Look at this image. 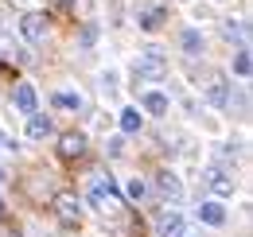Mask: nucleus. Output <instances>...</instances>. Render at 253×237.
<instances>
[{"mask_svg": "<svg viewBox=\"0 0 253 237\" xmlns=\"http://www.w3.org/2000/svg\"><path fill=\"white\" fill-rule=\"evenodd\" d=\"M90 202H94L101 214H121V198H117V187L113 179H94V191H90Z\"/></svg>", "mask_w": 253, "mask_h": 237, "instance_id": "nucleus-1", "label": "nucleus"}, {"mask_svg": "<svg viewBox=\"0 0 253 237\" xmlns=\"http://www.w3.org/2000/svg\"><path fill=\"white\" fill-rule=\"evenodd\" d=\"M51 206H55V214H59L63 226H78V222H82V202H78V195H70V191H59V195L51 198Z\"/></svg>", "mask_w": 253, "mask_h": 237, "instance_id": "nucleus-2", "label": "nucleus"}, {"mask_svg": "<svg viewBox=\"0 0 253 237\" xmlns=\"http://www.w3.org/2000/svg\"><path fill=\"white\" fill-rule=\"evenodd\" d=\"M136 70H140V78L160 82V78L168 74V59H164V51H144V55L136 59Z\"/></svg>", "mask_w": 253, "mask_h": 237, "instance_id": "nucleus-3", "label": "nucleus"}, {"mask_svg": "<svg viewBox=\"0 0 253 237\" xmlns=\"http://www.w3.org/2000/svg\"><path fill=\"white\" fill-rule=\"evenodd\" d=\"M187 230H183V214L179 210H164L156 218V237H183Z\"/></svg>", "mask_w": 253, "mask_h": 237, "instance_id": "nucleus-4", "label": "nucleus"}, {"mask_svg": "<svg viewBox=\"0 0 253 237\" xmlns=\"http://www.w3.org/2000/svg\"><path fill=\"white\" fill-rule=\"evenodd\" d=\"M82 152H86V136L78 128H70V132L59 136V159H78Z\"/></svg>", "mask_w": 253, "mask_h": 237, "instance_id": "nucleus-5", "label": "nucleus"}, {"mask_svg": "<svg viewBox=\"0 0 253 237\" xmlns=\"http://www.w3.org/2000/svg\"><path fill=\"white\" fill-rule=\"evenodd\" d=\"M47 28H51V20H47L43 12H32V16H24V20H20V31H24V39H28V43H39V39L47 35Z\"/></svg>", "mask_w": 253, "mask_h": 237, "instance_id": "nucleus-6", "label": "nucleus"}, {"mask_svg": "<svg viewBox=\"0 0 253 237\" xmlns=\"http://www.w3.org/2000/svg\"><path fill=\"white\" fill-rule=\"evenodd\" d=\"M203 183H207L218 198H230V195H234V179L226 175V171H218V167H207V171H203Z\"/></svg>", "mask_w": 253, "mask_h": 237, "instance_id": "nucleus-7", "label": "nucleus"}, {"mask_svg": "<svg viewBox=\"0 0 253 237\" xmlns=\"http://www.w3.org/2000/svg\"><path fill=\"white\" fill-rule=\"evenodd\" d=\"M156 191L164 195V198H168V202L183 195V187H179V179L171 175V171H160V175H156Z\"/></svg>", "mask_w": 253, "mask_h": 237, "instance_id": "nucleus-8", "label": "nucleus"}, {"mask_svg": "<svg viewBox=\"0 0 253 237\" xmlns=\"http://www.w3.org/2000/svg\"><path fill=\"white\" fill-rule=\"evenodd\" d=\"M12 97H16V109H20V113H35V101H39V97H35V89L28 86V82H20Z\"/></svg>", "mask_w": 253, "mask_h": 237, "instance_id": "nucleus-9", "label": "nucleus"}, {"mask_svg": "<svg viewBox=\"0 0 253 237\" xmlns=\"http://www.w3.org/2000/svg\"><path fill=\"white\" fill-rule=\"evenodd\" d=\"M199 218L207 222V226H226V210L218 202H199Z\"/></svg>", "mask_w": 253, "mask_h": 237, "instance_id": "nucleus-10", "label": "nucleus"}, {"mask_svg": "<svg viewBox=\"0 0 253 237\" xmlns=\"http://www.w3.org/2000/svg\"><path fill=\"white\" fill-rule=\"evenodd\" d=\"M164 16H168V12H164L160 4H152V8H144V12H140V28H144V31H156L160 24H164Z\"/></svg>", "mask_w": 253, "mask_h": 237, "instance_id": "nucleus-11", "label": "nucleus"}, {"mask_svg": "<svg viewBox=\"0 0 253 237\" xmlns=\"http://www.w3.org/2000/svg\"><path fill=\"white\" fill-rule=\"evenodd\" d=\"M207 101H211L214 109H226V105H230V89H226V82H214V86L207 89Z\"/></svg>", "mask_w": 253, "mask_h": 237, "instance_id": "nucleus-12", "label": "nucleus"}, {"mask_svg": "<svg viewBox=\"0 0 253 237\" xmlns=\"http://www.w3.org/2000/svg\"><path fill=\"white\" fill-rule=\"evenodd\" d=\"M51 128H55V124H51L47 117H35V113H32V120H28V136H32V140H43Z\"/></svg>", "mask_w": 253, "mask_h": 237, "instance_id": "nucleus-13", "label": "nucleus"}, {"mask_svg": "<svg viewBox=\"0 0 253 237\" xmlns=\"http://www.w3.org/2000/svg\"><path fill=\"white\" fill-rule=\"evenodd\" d=\"M144 109H148L152 117H164V113H168V97H164V93H144Z\"/></svg>", "mask_w": 253, "mask_h": 237, "instance_id": "nucleus-14", "label": "nucleus"}, {"mask_svg": "<svg viewBox=\"0 0 253 237\" xmlns=\"http://www.w3.org/2000/svg\"><path fill=\"white\" fill-rule=\"evenodd\" d=\"M121 128H125V132H140V113H136V109H125V113H121Z\"/></svg>", "mask_w": 253, "mask_h": 237, "instance_id": "nucleus-15", "label": "nucleus"}, {"mask_svg": "<svg viewBox=\"0 0 253 237\" xmlns=\"http://www.w3.org/2000/svg\"><path fill=\"white\" fill-rule=\"evenodd\" d=\"M253 62H250V51H238V59H234V74H242V78H250Z\"/></svg>", "mask_w": 253, "mask_h": 237, "instance_id": "nucleus-16", "label": "nucleus"}, {"mask_svg": "<svg viewBox=\"0 0 253 237\" xmlns=\"http://www.w3.org/2000/svg\"><path fill=\"white\" fill-rule=\"evenodd\" d=\"M183 47H187L191 55H195V51H203V39H199V31H183Z\"/></svg>", "mask_w": 253, "mask_h": 237, "instance_id": "nucleus-17", "label": "nucleus"}, {"mask_svg": "<svg viewBox=\"0 0 253 237\" xmlns=\"http://www.w3.org/2000/svg\"><path fill=\"white\" fill-rule=\"evenodd\" d=\"M55 105L59 109H78V97L74 93H55Z\"/></svg>", "mask_w": 253, "mask_h": 237, "instance_id": "nucleus-18", "label": "nucleus"}, {"mask_svg": "<svg viewBox=\"0 0 253 237\" xmlns=\"http://www.w3.org/2000/svg\"><path fill=\"white\" fill-rule=\"evenodd\" d=\"M226 35L238 39V43H246V24H234V20H230V24H226Z\"/></svg>", "mask_w": 253, "mask_h": 237, "instance_id": "nucleus-19", "label": "nucleus"}, {"mask_svg": "<svg viewBox=\"0 0 253 237\" xmlns=\"http://www.w3.org/2000/svg\"><path fill=\"white\" fill-rule=\"evenodd\" d=\"M128 198H132V202H140V198H144V183H140V179H132V183H128Z\"/></svg>", "mask_w": 253, "mask_h": 237, "instance_id": "nucleus-20", "label": "nucleus"}, {"mask_svg": "<svg viewBox=\"0 0 253 237\" xmlns=\"http://www.w3.org/2000/svg\"><path fill=\"white\" fill-rule=\"evenodd\" d=\"M63 4H66V8H70V4H74V0H63Z\"/></svg>", "mask_w": 253, "mask_h": 237, "instance_id": "nucleus-21", "label": "nucleus"}]
</instances>
